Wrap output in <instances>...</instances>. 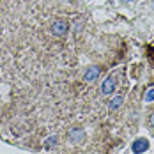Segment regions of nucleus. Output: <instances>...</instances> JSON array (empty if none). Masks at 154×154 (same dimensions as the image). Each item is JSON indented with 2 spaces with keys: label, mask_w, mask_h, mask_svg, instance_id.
<instances>
[{
  "label": "nucleus",
  "mask_w": 154,
  "mask_h": 154,
  "mask_svg": "<svg viewBox=\"0 0 154 154\" xmlns=\"http://www.w3.org/2000/svg\"><path fill=\"white\" fill-rule=\"evenodd\" d=\"M51 32H53V35H57V37H64V35L69 32V21H67V20H55V21L51 23Z\"/></svg>",
  "instance_id": "obj_1"
},
{
  "label": "nucleus",
  "mask_w": 154,
  "mask_h": 154,
  "mask_svg": "<svg viewBox=\"0 0 154 154\" xmlns=\"http://www.w3.org/2000/svg\"><path fill=\"white\" fill-rule=\"evenodd\" d=\"M99 75H101V67H99V66H91V67L85 69V73H83V80H85V82H94Z\"/></svg>",
  "instance_id": "obj_2"
},
{
  "label": "nucleus",
  "mask_w": 154,
  "mask_h": 154,
  "mask_svg": "<svg viewBox=\"0 0 154 154\" xmlns=\"http://www.w3.org/2000/svg\"><path fill=\"white\" fill-rule=\"evenodd\" d=\"M69 138L75 143H82V142H85V131L82 128H71L69 129Z\"/></svg>",
  "instance_id": "obj_3"
},
{
  "label": "nucleus",
  "mask_w": 154,
  "mask_h": 154,
  "mask_svg": "<svg viewBox=\"0 0 154 154\" xmlns=\"http://www.w3.org/2000/svg\"><path fill=\"white\" fill-rule=\"evenodd\" d=\"M113 91H115V78L106 76L105 82H103V85H101V92L105 96H110V94H113Z\"/></svg>",
  "instance_id": "obj_4"
},
{
  "label": "nucleus",
  "mask_w": 154,
  "mask_h": 154,
  "mask_svg": "<svg viewBox=\"0 0 154 154\" xmlns=\"http://www.w3.org/2000/svg\"><path fill=\"white\" fill-rule=\"evenodd\" d=\"M149 149V142L145 138H138V140H135L133 142V145H131V151L135 154H142V152H145Z\"/></svg>",
  "instance_id": "obj_5"
},
{
  "label": "nucleus",
  "mask_w": 154,
  "mask_h": 154,
  "mask_svg": "<svg viewBox=\"0 0 154 154\" xmlns=\"http://www.w3.org/2000/svg\"><path fill=\"white\" fill-rule=\"evenodd\" d=\"M57 143H59V137H57V135H50L48 138H45L43 147H45V149H51V147H55Z\"/></svg>",
  "instance_id": "obj_6"
},
{
  "label": "nucleus",
  "mask_w": 154,
  "mask_h": 154,
  "mask_svg": "<svg viewBox=\"0 0 154 154\" xmlns=\"http://www.w3.org/2000/svg\"><path fill=\"white\" fill-rule=\"evenodd\" d=\"M122 103H124V97H122V96H113V97L110 99V108H112V110H117V108L121 106Z\"/></svg>",
  "instance_id": "obj_7"
},
{
  "label": "nucleus",
  "mask_w": 154,
  "mask_h": 154,
  "mask_svg": "<svg viewBox=\"0 0 154 154\" xmlns=\"http://www.w3.org/2000/svg\"><path fill=\"white\" fill-rule=\"evenodd\" d=\"M145 101H154V89H149L145 94Z\"/></svg>",
  "instance_id": "obj_8"
},
{
  "label": "nucleus",
  "mask_w": 154,
  "mask_h": 154,
  "mask_svg": "<svg viewBox=\"0 0 154 154\" xmlns=\"http://www.w3.org/2000/svg\"><path fill=\"white\" fill-rule=\"evenodd\" d=\"M149 124H151V128H154V113H151V117H149Z\"/></svg>",
  "instance_id": "obj_9"
},
{
  "label": "nucleus",
  "mask_w": 154,
  "mask_h": 154,
  "mask_svg": "<svg viewBox=\"0 0 154 154\" xmlns=\"http://www.w3.org/2000/svg\"><path fill=\"white\" fill-rule=\"evenodd\" d=\"M121 2H133V0H121Z\"/></svg>",
  "instance_id": "obj_10"
},
{
  "label": "nucleus",
  "mask_w": 154,
  "mask_h": 154,
  "mask_svg": "<svg viewBox=\"0 0 154 154\" xmlns=\"http://www.w3.org/2000/svg\"><path fill=\"white\" fill-rule=\"evenodd\" d=\"M152 9H154V2H152Z\"/></svg>",
  "instance_id": "obj_11"
}]
</instances>
